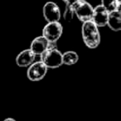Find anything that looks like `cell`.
I'll return each mask as SVG.
<instances>
[{
	"instance_id": "4fadbf2b",
	"label": "cell",
	"mask_w": 121,
	"mask_h": 121,
	"mask_svg": "<svg viewBox=\"0 0 121 121\" xmlns=\"http://www.w3.org/2000/svg\"><path fill=\"white\" fill-rule=\"evenodd\" d=\"M75 13H74V10H73L72 5L71 4H66V8H65L64 13H63V17L66 21L70 22L73 19Z\"/></svg>"
},
{
	"instance_id": "8fae6325",
	"label": "cell",
	"mask_w": 121,
	"mask_h": 121,
	"mask_svg": "<svg viewBox=\"0 0 121 121\" xmlns=\"http://www.w3.org/2000/svg\"><path fill=\"white\" fill-rule=\"evenodd\" d=\"M79 56L74 51H68L62 53V64L66 66H72L77 63Z\"/></svg>"
},
{
	"instance_id": "8992f818",
	"label": "cell",
	"mask_w": 121,
	"mask_h": 121,
	"mask_svg": "<svg viewBox=\"0 0 121 121\" xmlns=\"http://www.w3.org/2000/svg\"><path fill=\"white\" fill-rule=\"evenodd\" d=\"M43 17L47 22H59L60 18V10L54 2H47L42 9Z\"/></svg>"
},
{
	"instance_id": "ba28073f",
	"label": "cell",
	"mask_w": 121,
	"mask_h": 121,
	"mask_svg": "<svg viewBox=\"0 0 121 121\" xmlns=\"http://www.w3.org/2000/svg\"><path fill=\"white\" fill-rule=\"evenodd\" d=\"M36 55L30 50L26 49L23 50L16 57V64L19 67H28L32 63L34 62Z\"/></svg>"
},
{
	"instance_id": "5bb4252c",
	"label": "cell",
	"mask_w": 121,
	"mask_h": 121,
	"mask_svg": "<svg viewBox=\"0 0 121 121\" xmlns=\"http://www.w3.org/2000/svg\"><path fill=\"white\" fill-rule=\"evenodd\" d=\"M63 1H64L66 4H71H71H73L75 2H76V0H63Z\"/></svg>"
},
{
	"instance_id": "9c48e42d",
	"label": "cell",
	"mask_w": 121,
	"mask_h": 121,
	"mask_svg": "<svg viewBox=\"0 0 121 121\" xmlns=\"http://www.w3.org/2000/svg\"><path fill=\"white\" fill-rule=\"evenodd\" d=\"M49 42L43 37L39 36L32 40L30 46V50L35 54L36 56H41L48 47Z\"/></svg>"
},
{
	"instance_id": "277c9868",
	"label": "cell",
	"mask_w": 121,
	"mask_h": 121,
	"mask_svg": "<svg viewBox=\"0 0 121 121\" xmlns=\"http://www.w3.org/2000/svg\"><path fill=\"white\" fill-rule=\"evenodd\" d=\"M63 33V27L59 22H47L42 30V36L50 42H56Z\"/></svg>"
},
{
	"instance_id": "3957f363",
	"label": "cell",
	"mask_w": 121,
	"mask_h": 121,
	"mask_svg": "<svg viewBox=\"0 0 121 121\" xmlns=\"http://www.w3.org/2000/svg\"><path fill=\"white\" fill-rule=\"evenodd\" d=\"M72 5L74 13L81 22H85L91 20L94 8L86 0H76Z\"/></svg>"
},
{
	"instance_id": "5b68a950",
	"label": "cell",
	"mask_w": 121,
	"mask_h": 121,
	"mask_svg": "<svg viewBox=\"0 0 121 121\" xmlns=\"http://www.w3.org/2000/svg\"><path fill=\"white\" fill-rule=\"evenodd\" d=\"M48 68L44 65L42 60L35 61L28 66L27 71V76L31 81H39L42 80L47 75Z\"/></svg>"
},
{
	"instance_id": "30bf717a",
	"label": "cell",
	"mask_w": 121,
	"mask_h": 121,
	"mask_svg": "<svg viewBox=\"0 0 121 121\" xmlns=\"http://www.w3.org/2000/svg\"><path fill=\"white\" fill-rule=\"evenodd\" d=\"M112 31L119 32L121 29V13L120 10H114L109 13L107 25Z\"/></svg>"
},
{
	"instance_id": "6da1fadb",
	"label": "cell",
	"mask_w": 121,
	"mask_h": 121,
	"mask_svg": "<svg viewBox=\"0 0 121 121\" xmlns=\"http://www.w3.org/2000/svg\"><path fill=\"white\" fill-rule=\"evenodd\" d=\"M81 35L84 43L87 47L95 49L100 43V34L98 27L91 20L83 22Z\"/></svg>"
},
{
	"instance_id": "52a82bcc",
	"label": "cell",
	"mask_w": 121,
	"mask_h": 121,
	"mask_svg": "<svg viewBox=\"0 0 121 121\" xmlns=\"http://www.w3.org/2000/svg\"><path fill=\"white\" fill-rule=\"evenodd\" d=\"M109 13L102 5H98L93 9L91 21L98 27H102L107 25V20Z\"/></svg>"
},
{
	"instance_id": "7a4b0ae2",
	"label": "cell",
	"mask_w": 121,
	"mask_h": 121,
	"mask_svg": "<svg viewBox=\"0 0 121 121\" xmlns=\"http://www.w3.org/2000/svg\"><path fill=\"white\" fill-rule=\"evenodd\" d=\"M41 60L48 69H56L62 64V53L56 48H47L41 55Z\"/></svg>"
},
{
	"instance_id": "7c38bea8",
	"label": "cell",
	"mask_w": 121,
	"mask_h": 121,
	"mask_svg": "<svg viewBox=\"0 0 121 121\" xmlns=\"http://www.w3.org/2000/svg\"><path fill=\"white\" fill-rule=\"evenodd\" d=\"M101 5L108 11V13L114 10H120L121 0H101Z\"/></svg>"
},
{
	"instance_id": "9a60e30c",
	"label": "cell",
	"mask_w": 121,
	"mask_h": 121,
	"mask_svg": "<svg viewBox=\"0 0 121 121\" xmlns=\"http://www.w3.org/2000/svg\"><path fill=\"white\" fill-rule=\"evenodd\" d=\"M4 121H16L14 119H13V118H7V119H5Z\"/></svg>"
}]
</instances>
